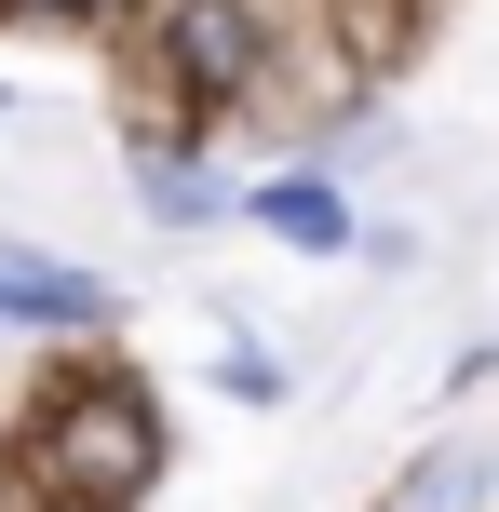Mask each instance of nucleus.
<instances>
[{
  "label": "nucleus",
  "instance_id": "obj_4",
  "mask_svg": "<svg viewBox=\"0 0 499 512\" xmlns=\"http://www.w3.org/2000/svg\"><path fill=\"white\" fill-rule=\"evenodd\" d=\"M257 230L297 243V256H338V243H351V203H338L324 176H270V189H257Z\"/></svg>",
  "mask_w": 499,
  "mask_h": 512
},
{
  "label": "nucleus",
  "instance_id": "obj_2",
  "mask_svg": "<svg viewBox=\"0 0 499 512\" xmlns=\"http://www.w3.org/2000/svg\"><path fill=\"white\" fill-rule=\"evenodd\" d=\"M176 68H189V95H243L257 14H243V0H189V14H176Z\"/></svg>",
  "mask_w": 499,
  "mask_h": 512
},
{
  "label": "nucleus",
  "instance_id": "obj_1",
  "mask_svg": "<svg viewBox=\"0 0 499 512\" xmlns=\"http://www.w3.org/2000/svg\"><path fill=\"white\" fill-rule=\"evenodd\" d=\"M149 459H162V432H149L135 391H81V405L54 418V486H68V499H135Z\"/></svg>",
  "mask_w": 499,
  "mask_h": 512
},
{
  "label": "nucleus",
  "instance_id": "obj_6",
  "mask_svg": "<svg viewBox=\"0 0 499 512\" xmlns=\"http://www.w3.org/2000/svg\"><path fill=\"white\" fill-rule=\"evenodd\" d=\"M54 14H95V0H54Z\"/></svg>",
  "mask_w": 499,
  "mask_h": 512
},
{
  "label": "nucleus",
  "instance_id": "obj_5",
  "mask_svg": "<svg viewBox=\"0 0 499 512\" xmlns=\"http://www.w3.org/2000/svg\"><path fill=\"white\" fill-rule=\"evenodd\" d=\"M135 176H149V203L176 216V230H203V176H189V162H135Z\"/></svg>",
  "mask_w": 499,
  "mask_h": 512
},
{
  "label": "nucleus",
  "instance_id": "obj_3",
  "mask_svg": "<svg viewBox=\"0 0 499 512\" xmlns=\"http://www.w3.org/2000/svg\"><path fill=\"white\" fill-rule=\"evenodd\" d=\"M0 324H108V283L41 270V256H0Z\"/></svg>",
  "mask_w": 499,
  "mask_h": 512
}]
</instances>
